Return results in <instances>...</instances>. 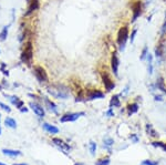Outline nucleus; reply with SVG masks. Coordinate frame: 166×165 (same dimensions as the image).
Returning a JSON list of instances; mask_svg holds the SVG:
<instances>
[{"instance_id":"obj_42","label":"nucleus","mask_w":166,"mask_h":165,"mask_svg":"<svg viewBox=\"0 0 166 165\" xmlns=\"http://www.w3.org/2000/svg\"><path fill=\"white\" fill-rule=\"evenodd\" d=\"M0 134H1V126H0Z\"/></svg>"},{"instance_id":"obj_31","label":"nucleus","mask_w":166,"mask_h":165,"mask_svg":"<svg viewBox=\"0 0 166 165\" xmlns=\"http://www.w3.org/2000/svg\"><path fill=\"white\" fill-rule=\"evenodd\" d=\"M142 165H158V162H153L151 160H145L142 162Z\"/></svg>"},{"instance_id":"obj_17","label":"nucleus","mask_w":166,"mask_h":165,"mask_svg":"<svg viewBox=\"0 0 166 165\" xmlns=\"http://www.w3.org/2000/svg\"><path fill=\"white\" fill-rule=\"evenodd\" d=\"M5 125L9 129H16L17 127V122L14 118H10V117H7L5 119Z\"/></svg>"},{"instance_id":"obj_2","label":"nucleus","mask_w":166,"mask_h":165,"mask_svg":"<svg viewBox=\"0 0 166 165\" xmlns=\"http://www.w3.org/2000/svg\"><path fill=\"white\" fill-rule=\"evenodd\" d=\"M128 37H130V31H128V26H122V27L119 29V32H117V38H116V42L117 46H119V49L120 51H123L125 49L126 42L128 40Z\"/></svg>"},{"instance_id":"obj_29","label":"nucleus","mask_w":166,"mask_h":165,"mask_svg":"<svg viewBox=\"0 0 166 165\" xmlns=\"http://www.w3.org/2000/svg\"><path fill=\"white\" fill-rule=\"evenodd\" d=\"M0 109H2L3 111L7 112V113H10V112H11V108H10V106L7 105L6 103L1 102V101H0Z\"/></svg>"},{"instance_id":"obj_13","label":"nucleus","mask_w":166,"mask_h":165,"mask_svg":"<svg viewBox=\"0 0 166 165\" xmlns=\"http://www.w3.org/2000/svg\"><path fill=\"white\" fill-rule=\"evenodd\" d=\"M9 97V100H10L11 104H14L17 109H21L22 106H25L23 101H22L21 99H19L18 97H16V95H10V97Z\"/></svg>"},{"instance_id":"obj_41","label":"nucleus","mask_w":166,"mask_h":165,"mask_svg":"<svg viewBox=\"0 0 166 165\" xmlns=\"http://www.w3.org/2000/svg\"><path fill=\"white\" fill-rule=\"evenodd\" d=\"M30 1H31V0H27V2H28V3H29V2H30Z\"/></svg>"},{"instance_id":"obj_14","label":"nucleus","mask_w":166,"mask_h":165,"mask_svg":"<svg viewBox=\"0 0 166 165\" xmlns=\"http://www.w3.org/2000/svg\"><path fill=\"white\" fill-rule=\"evenodd\" d=\"M2 154L6 155V156H9V157H17V156H20L22 153H21V151H19V150L3 149L2 150Z\"/></svg>"},{"instance_id":"obj_20","label":"nucleus","mask_w":166,"mask_h":165,"mask_svg":"<svg viewBox=\"0 0 166 165\" xmlns=\"http://www.w3.org/2000/svg\"><path fill=\"white\" fill-rule=\"evenodd\" d=\"M137 111H139V105H137L136 103H130V104H128V115H132V114L136 113Z\"/></svg>"},{"instance_id":"obj_9","label":"nucleus","mask_w":166,"mask_h":165,"mask_svg":"<svg viewBox=\"0 0 166 165\" xmlns=\"http://www.w3.org/2000/svg\"><path fill=\"white\" fill-rule=\"evenodd\" d=\"M119 67H120V60L117 57L116 52H113L111 56V69L115 76H119Z\"/></svg>"},{"instance_id":"obj_7","label":"nucleus","mask_w":166,"mask_h":165,"mask_svg":"<svg viewBox=\"0 0 166 165\" xmlns=\"http://www.w3.org/2000/svg\"><path fill=\"white\" fill-rule=\"evenodd\" d=\"M142 14V2L140 0H136L132 5V22L136 21V19Z\"/></svg>"},{"instance_id":"obj_36","label":"nucleus","mask_w":166,"mask_h":165,"mask_svg":"<svg viewBox=\"0 0 166 165\" xmlns=\"http://www.w3.org/2000/svg\"><path fill=\"white\" fill-rule=\"evenodd\" d=\"M19 110H20V112H22V113H26V112H28V109L25 108V106H22L21 109H19Z\"/></svg>"},{"instance_id":"obj_24","label":"nucleus","mask_w":166,"mask_h":165,"mask_svg":"<svg viewBox=\"0 0 166 165\" xmlns=\"http://www.w3.org/2000/svg\"><path fill=\"white\" fill-rule=\"evenodd\" d=\"M113 143H114V141H113V138H105L103 140V146L106 147V149H110V147L113 145Z\"/></svg>"},{"instance_id":"obj_25","label":"nucleus","mask_w":166,"mask_h":165,"mask_svg":"<svg viewBox=\"0 0 166 165\" xmlns=\"http://www.w3.org/2000/svg\"><path fill=\"white\" fill-rule=\"evenodd\" d=\"M96 147H98V145H96V143H95V142L90 141V143H89V150H90V153H91V155H95Z\"/></svg>"},{"instance_id":"obj_15","label":"nucleus","mask_w":166,"mask_h":165,"mask_svg":"<svg viewBox=\"0 0 166 165\" xmlns=\"http://www.w3.org/2000/svg\"><path fill=\"white\" fill-rule=\"evenodd\" d=\"M44 103H46V106H47V109L49 110V112L58 114V106L55 105V102H52L51 100L48 99V97H46V99H44Z\"/></svg>"},{"instance_id":"obj_38","label":"nucleus","mask_w":166,"mask_h":165,"mask_svg":"<svg viewBox=\"0 0 166 165\" xmlns=\"http://www.w3.org/2000/svg\"><path fill=\"white\" fill-rule=\"evenodd\" d=\"M74 165H84V164H83V163H81V162H79V163H75Z\"/></svg>"},{"instance_id":"obj_18","label":"nucleus","mask_w":166,"mask_h":165,"mask_svg":"<svg viewBox=\"0 0 166 165\" xmlns=\"http://www.w3.org/2000/svg\"><path fill=\"white\" fill-rule=\"evenodd\" d=\"M121 105V101L119 95H113L111 97V101H110V108H120Z\"/></svg>"},{"instance_id":"obj_10","label":"nucleus","mask_w":166,"mask_h":165,"mask_svg":"<svg viewBox=\"0 0 166 165\" xmlns=\"http://www.w3.org/2000/svg\"><path fill=\"white\" fill-rule=\"evenodd\" d=\"M39 7H40V2H39V0H31L30 2L28 3V9L25 14H23V17L31 16L33 12H35V11L38 10Z\"/></svg>"},{"instance_id":"obj_34","label":"nucleus","mask_w":166,"mask_h":165,"mask_svg":"<svg viewBox=\"0 0 166 165\" xmlns=\"http://www.w3.org/2000/svg\"><path fill=\"white\" fill-rule=\"evenodd\" d=\"M161 32H162V35H166V21L163 23V26H162V30H161Z\"/></svg>"},{"instance_id":"obj_4","label":"nucleus","mask_w":166,"mask_h":165,"mask_svg":"<svg viewBox=\"0 0 166 165\" xmlns=\"http://www.w3.org/2000/svg\"><path fill=\"white\" fill-rule=\"evenodd\" d=\"M33 74H34L35 79L40 83H44V82L49 81V76H48V73H47L46 69L42 68L41 65H34L33 67Z\"/></svg>"},{"instance_id":"obj_16","label":"nucleus","mask_w":166,"mask_h":165,"mask_svg":"<svg viewBox=\"0 0 166 165\" xmlns=\"http://www.w3.org/2000/svg\"><path fill=\"white\" fill-rule=\"evenodd\" d=\"M42 127H43V130L46 132L50 133V134H58L59 133V129L57 126H55V125L49 124V123H43Z\"/></svg>"},{"instance_id":"obj_35","label":"nucleus","mask_w":166,"mask_h":165,"mask_svg":"<svg viewBox=\"0 0 166 165\" xmlns=\"http://www.w3.org/2000/svg\"><path fill=\"white\" fill-rule=\"evenodd\" d=\"M131 138L134 141V143L139 142V138H137V136H136V135H131Z\"/></svg>"},{"instance_id":"obj_22","label":"nucleus","mask_w":166,"mask_h":165,"mask_svg":"<svg viewBox=\"0 0 166 165\" xmlns=\"http://www.w3.org/2000/svg\"><path fill=\"white\" fill-rule=\"evenodd\" d=\"M147 71H148V73L150 74H152L153 73V57L152 54H147Z\"/></svg>"},{"instance_id":"obj_27","label":"nucleus","mask_w":166,"mask_h":165,"mask_svg":"<svg viewBox=\"0 0 166 165\" xmlns=\"http://www.w3.org/2000/svg\"><path fill=\"white\" fill-rule=\"evenodd\" d=\"M152 145L155 146V147H161V149H163V151L166 152V144L164 143V142H161V141L152 142Z\"/></svg>"},{"instance_id":"obj_26","label":"nucleus","mask_w":166,"mask_h":165,"mask_svg":"<svg viewBox=\"0 0 166 165\" xmlns=\"http://www.w3.org/2000/svg\"><path fill=\"white\" fill-rule=\"evenodd\" d=\"M95 165H110V157H104V159H100L96 161Z\"/></svg>"},{"instance_id":"obj_23","label":"nucleus","mask_w":166,"mask_h":165,"mask_svg":"<svg viewBox=\"0 0 166 165\" xmlns=\"http://www.w3.org/2000/svg\"><path fill=\"white\" fill-rule=\"evenodd\" d=\"M156 88L162 90L164 93H166V87H165V84H164V81L162 78H158V80L156 81Z\"/></svg>"},{"instance_id":"obj_33","label":"nucleus","mask_w":166,"mask_h":165,"mask_svg":"<svg viewBox=\"0 0 166 165\" xmlns=\"http://www.w3.org/2000/svg\"><path fill=\"white\" fill-rule=\"evenodd\" d=\"M105 114H106V117L111 118V117H113V115H114V112H113V110H112V108H110V110H107Z\"/></svg>"},{"instance_id":"obj_1","label":"nucleus","mask_w":166,"mask_h":165,"mask_svg":"<svg viewBox=\"0 0 166 165\" xmlns=\"http://www.w3.org/2000/svg\"><path fill=\"white\" fill-rule=\"evenodd\" d=\"M48 93L50 95H52L55 99H61V100H66L69 97V94H70V91H69V88L66 87L64 84L61 83H55L51 84L48 87L47 89Z\"/></svg>"},{"instance_id":"obj_32","label":"nucleus","mask_w":166,"mask_h":165,"mask_svg":"<svg viewBox=\"0 0 166 165\" xmlns=\"http://www.w3.org/2000/svg\"><path fill=\"white\" fill-rule=\"evenodd\" d=\"M136 32H137V29H134L133 31H132V32H131V38H130V39H131V43L134 41V39H135Z\"/></svg>"},{"instance_id":"obj_37","label":"nucleus","mask_w":166,"mask_h":165,"mask_svg":"<svg viewBox=\"0 0 166 165\" xmlns=\"http://www.w3.org/2000/svg\"><path fill=\"white\" fill-rule=\"evenodd\" d=\"M14 165H28L27 163H14Z\"/></svg>"},{"instance_id":"obj_6","label":"nucleus","mask_w":166,"mask_h":165,"mask_svg":"<svg viewBox=\"0 0 166 165\" xmlns=\"http://www.w3.org/2000/svg\"><path fill=\"white\" fill-rule=\"evenodd\" d=\"M85 113L84 112H75V113H66L63 114L62 117L60 118V121L62 123H66V122H74L76 120H79L81 117H84Z\"/></svg>"},{"instance_id":"obj_28","label":"nucleus","mask_w":166,"mask_h":165,"mask_svg":"<svg viewBox=\"0 0 166 165\" xmlns=\"http://www.w3.org/2000/svg\"><path fill=\"white\" fill-rule=\"evenodd\" d=\"M147 54H148V48L145 46L144 48H143V50H142V54H141V57H140V59H141L142 61H144L145 58H147Z\"/></svg>"},{"instance_id":"obj_40","label":"nucleus","mask_w":166,"mask_h":165,"mask_svg":"<svg viewBox=\"0 0 166 165\" xmlns=\"http://www.w3.org/2000/svg\"><path fill=\"white\" fill-rule=\"evenodd\" d=\"M0 165H7V164H5V163H1V162H0Z\"/></svg>"},{"instance_id":"obj_3","label":"nucleus","mask_w":166,"mask_h":165,"mask_svg":"<svg viewBox=\"0 0 166 165\" xmlns=\"http://www.w3.org/2000/svg\"><path fill=\"white\" fill-rule=\"evenodd\" d=\"M33 59V44L31 41L27 42L22 49L21 56H20V60H21L22 63H26V64L30 65L32 62Z\"/></svg>"},{"instance_id":"obj_21","label":"nucleus","mask_w":166,"mask_h":165,"mask_svg":"<svg viewBox=\"0 0 166 165\" xmlns=\"http://www.w3.org/2000/svg\"><path fill=\"white\" fill-rule=\"evenodd\" d=\"M146 131H147V134L150 136H152V138H157L158 136V133L153 129L152 124H146Z\"/></svg>"},{"instance_id":"obj_30","label":"nucleus","mask_w":166,"mask_h":165,"mask_svg":"<svg viewBox=\"0 0 166 165\" xmlns=\"http://www.w3.org/2000/svg\"><path fill=\"white\" fill-rule=\"evenodd\" d=\"M0 70H1V72L3 73V74H5V76H9V71L7 70V69H6V63H1V64H0Z\"/></svg>"},{"instance_id":"obj_11","label":"nucleus","mask_w":166,"mask_h":165,"mask_svg":"<svg viewBox=\"0 0 166 165\" xmlns=\"http://www.w3.org/2000/svg\"><path fill=\"white\" fill-rule=\"evenodd\" d=\"M29 106H30V109L33 111V113L38 118L44 117V109L42 108V105H40V104H38V103L35 102H30L29 103Z\"/></svg>"},{"instance_id":"obj_12","label":"nucleus","mask_w":166,"mask_h":165,"mask_svg":"<svg viewBox=\"0 0 166 165\" xmlns=\"http://www.w3.org/2000/svg\"><path fill=\"white\" fill-rule=\"evenodd\" d=\"M104 93L100 90H91L87 93V100H98V99H103Z\"/></svg>"},{"instance_id":"obj_5","label":"nucleus","mask_w":166,"mask_h":165,"mask_svg":"<svg viewBox=\"0 0 166 165\" xmlns=\"http://www.w3.org/2000/svg\"><path fill=\"white\" fill-rule=\"evenodd\" d=\"M101 78H102V81H103L104 88H105V90L107 91V92L112 91V90L115 88L114 81L112 80L111 76H110V74L106 72V71H102V72H101Z\"/></svg>"},{"instance_id":"obj_39","label":"nucleus","mask_w":166,"mask_h":165,"mask_svg":"<svg viewBox=\"0 0 166 165\" xmlns=\"http://www.w3.org/2000/svg\"><path fill=\"white\" fill-rule=\"evenodd\" d=\"M3 89V87H2V85H1V84H0V91H1V90H2Z\"/></svg>"},{"instance_id":"obj_43","label":"nucleus","mask_w":166,"mask_h":165,"mask_svg":"<svg viewBox=\"0 0 166 165\" xmlns=\"http://www.w3.org/2000/svg\"><path fill=\"white\" fill-rule=\"evenodd\" d=\"M0 119H1V114H0Z\"/></svg>"},{"instance_id":"obj_8","label":"nucleus","mask_w":166,"mask_h":165,"mask_svg":"<svg viewBox=\"0 0 166 165\" xmlns=\"http://www.w3.org/2000/svg\"><path fill=\"white\" fill-rule=\"evenodd\" d=\"M52 142H53V144H55L61 152H63V153L69 154L71 152V146L69 145V144H67L66 142H63L62 140H60V138H52Z\"/></svg>"},{"instance_id":"obj_19","label":"nucleus","mask_w":166,"mask_h":165,"mask_svg":"<svg viewBox=\"0 0 166 165\" xmlns=\"http://www.w3.org/2000/svg\"><path fill=\"white\" fill-rule=\"evenodd\" d=\"M9 26H5V27L1 29L0 31V41H6L7 40V37H8L9 33Z\"/></svg>"}]
</instances>
